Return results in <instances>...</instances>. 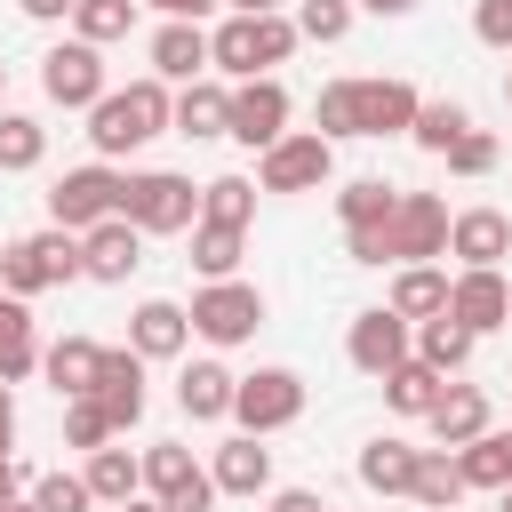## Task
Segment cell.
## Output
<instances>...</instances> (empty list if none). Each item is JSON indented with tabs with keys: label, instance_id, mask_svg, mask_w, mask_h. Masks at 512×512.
Masks as SVG:
<instances>
[{
	"label": "cell",
	"instance_id": "cell-36",
	"mask_svg": "<svg viewBox=\"0 0 512 512\" xmlns=\"http://www.w3.org/2000/svg\"><path fill=\"white\" fill-rule=\"evenodd\" d=\"M48 160V128L32 120V112H8L0 104V176H24V168H40Z\"/></svg>",
	"mask_w": 512,
	"mask_h": 512
},
{
	"label": "cell",
	"instance_id": "cell-26",
	"mask_svg": "<svg viewBox=\"0 0 512 512\" xmlns=\"http://www.w3.org/2000/svg\"><path fill=\"white\" fill-rule=\"evenodd\" d=\"M416 456H424V448H408V440L376 432V440L360 448V488H368V496H408V480H416Z\"/></svg>",
	"mask_w": 512,
	"mask_h": 512
},
{
	"label": "cell",
	"instance_id": "cell-46",
	"mask_svg": "<svg viewBox=\"0 0 512 512\" xmlns=\"http://www.w3.org/2000/svg\"><path fill=\"white\" fill-rule=\"evenodd\" d=\"M264 512H336V504H328L320 488H272V496H264Z\"/></svg>",
	"mask_w": 512,
	"mask_h": 512
},
{
	"label": "cell",
	"instance_id": "cell-52",
	"mask_svg": "<svg viewBox=\"0 0 512 512\" xmlns=\"http://www.w3.org/2000/svg\"><path fill=\"white\" fill-rule=\"evenodd\" d=\"M16 448V408H0V456Z\"/></svg>",
	"mask_w": 512,
	"mask_h": 512
},
{
	"label": "cell",
	"instance_id": "cell-9",
	"mask_svg": "<svg viewBox=\"0 0 512 512\" xmlns=\"http://www.w3.org/2000/svg\"><path fill=\"white\" fill-rule=\"evenodd\" d=\"M384 248H392V264L448 256V200L440 192H400L392 200V224H384Z\"/></svg>",
	"mask_w": 512,
	"mask_h": 512
},
{
	"label": "cell",
	"instance_id": "cell-18",
	"mask_svg": "<svg viewBox=\"0 0 512 512\" xmlns=\"http://www.w3.org/2000/svg\"><path fill=\"white\" fill-rule=\"evenodd\" d=\"M208 480H216V496H272V448L248 440V432H232L208 456Z\"/></svg>",
	"mask_w": 512,
	"mask_h": 512
},
{
	"label": "cell",
	"instance_id": "cell-37",
	"mask_svg": "<svg viewBox=\"0 0 512 512\" xmlns=\"http://www.w3.org/2000/svg\"><path fill=\"white\" fill-rule=\"evenodd\" d=\"M312 136H328V144L360 136V80H328V88H320V104H312Z\"/></svg>",
	"mask_w": 512,
	"mask_h": 512
},
{
	"label": "cell",
	"instance_id": "cell-28",
	"mask_svg": "<svg viewBox=\"0 0 512 512\" xmlns=\"http://www.w3.org/2000/svg\"><path fill=\"white\" fill-rule=\"evenodd\" d=\"M40 368V336H32V304L0 296V384H24Z\"/></svg>",
	"mask_w": 512,
	"mask_h": 512
},
{
	"label": "cell",
	"instance_id": "cell-30",
	"mask_svg": "<svg viewBox=\"0 0 512 512\" xmlns=\"http://www.w3.org/2000/svg\"><path fill=\"white\" fill-rule=\"evenodd\" d=\"M440 392H448V376H440V368H424L416 352L384 376V408H392V416H416V424L432 416V400H440Z\"/></svg>",
	"mask_w": 512,
	"mask_h": 512
},
{
	"label": "cell",
	"instance_id": "cell-35",
	"mask_svg": "<svg viewBox=\"0 0 512 512\" xmlns=\"http://www.w3.org/2000/svg\"><path fill=\"white\" fill-rule=\"evenodd\" d=\"M472 344H480V336H464V328H456L448 312L416 320V360H424V368H440V376H456V368L472 360Z\"/></svg>",
	"mask_w": 512,
	"mask_h": 512
},
{
	"label": "cell",
	"instance_id": "cell-6",
	"mask_svg": "<svg viewBox=\"0 0 512 512\" xmlns=\"http://www.w3.org/2000/svg\"><path fill=\"white\" fill-rule=\"evenodd\" d=\"M184 320H192V336H208L216 352H224V344H248V336L264 328V288H256V280H208V288L184 304Z\"/></svg>",
	"mask_w": 512,
	"mask_h": 512
},
{
	"label": "cell",
	"instance_id": "cell-2",
	"mask_svg": "<svg viewBox=\"0 0 512 512\" xmlns=\"http://www.w3.org/2000/svg\"><path fill=\"white\" fill-rule=\"evenodd\" d=\"M288 56H296V24L288 16H224L208 32V72H224V80H264Z\"/></svg>",
	"mask_w": 512,
	"mask_h": 512
},
{
	"label": "cell",
	"instance_id": "cell-20",
	"mask_svg": "<svg viewBox=\"0 0 512 512\" xmlns=\"http://www.w3.org/2000/svg\"><path fill=\"white\" fill-rule=\"evenodd\" d=\"M152 80H168V88L208 80V32L200 24H160L152 32Z\"/></svg>",
	"mask_w": 512,
	"mask_h": 512
},
{
	"label": "cell",
	"instance_id": "cell-19",
	"mask_svg": "<svg viewBox=\"0 0 512 512\" xmlns=\"http://www.w3.org/2000/svg\"><path fill=\"white\" fill-rule=\"evenodd\" d=\"M424 424H432V440H440V448H472L496 416H488V392H480V384H456V376H448V392L432 400V416H424Z\"/></svg>",
	"mask_w": 512,
	"mask_h": 512
},
{
	"label": "cell",
	"instance_id": "cell-50",
	"mask_svg": "<svg viewBox=\"0 0 512 512\" xmlns=\"http://www.w3.org/2000/svg\"><path fill=\"white\" fill-rule=\"evenodd\" d=\"M288 0H232V16H280Z\"/></svg>",
	"mask_w": 512,
	"mask_h": 512
},
{
	"label": "cell",
	"instance_id": "cell-38",
	"mask_svg": "<svg viewBox=\"0 0 512 512\" xmlns=\"http://www.w3.org/2000/svg\"><path fill=\"white\" fill-rule=\"evenodd\" d=\"M464 128H472V112H464L456 96H424V104H416V120H408V136H416L424 152H448Z\"/></svg>",
	"mask_w": 512,
	"mask_h": 512
},
{
	"label": "cell",
	"instance_id": "cell-29",
	"mask_svg": "<svg viewBox=\"0 0 512 512\" xmlns=\"http://www.w3.org/2000/svg\"><path fill=\"white\" fill-rule=\"evenodd\" d=\"M392 312L416 328V320H432V312H448V272L440 264H400L392 272Z\"/></svg>",
	"mask_w": 512,
	"mask_h": 512
},
{
	"label": "cell",
	"instance_id": "cell-57",
	"mask_svg": "<svg viewBox=\"0 0 512 512\" xmlns=\"http://www.w3.org/2000/svg\"><path fill=\"white\" fill-rule=\"evenodd\" d=\"M0 96H8V64H0Z\"/></svg>",
	"mask_w": 512,
	"mask_h": 512
},
{
	"label": "cell",
	"instance_id": "cell-21",
	"mask_svg": "<svg viewBox=\"0 0 512 512\" xmlns=\"http://www.w3.org/2000/svg\"><path fill=\"white\" fill-rule=\"evenodd\" d=\"M416 104H424V96H416L400 72H384V80H360V136H408Z\"/></svg>",
	"mask_w": 512,
	"mask_h": 512
},
{
	"label": "cell",
	"instance_id": "cell-15",
	"mask_svg": "<svg viewBox=\"0 0 512 512\" xmlns=\"http://www.w3.org/2000/svg\"><path fill=\"white\" fill-rule=\"evenodd\" d=\"M88 400L104 408V424H112V432H128V424L144 416V360H136L128 344H104V360H96V384H88Z\"/></svg>",
	"mask_w": 512,
	"mask_h": 512
},
{
	"label": "cell",
	"instance_id": "cell-40",
	"mask_svg": "<svg viewBox=\"0 0 512 512\" xmlns=\"http://www.w3.org/2000/svg\"><path fill=\"white\" fill-rule=\"evenodd\" d=\"M240 240H248V232L192 224V264H200V280H232V272H240Z\"/></svg>",
	"mask_w": 512,
	"mask_h": 512
},
{
	"label": "cell",
	"instance_id": "cell-1",
	"mask_svg": "<svg viewBox=\"0 0 512 512\" xmlns=\"http://www.w3.org/2000/svg\"><path fill=\"white\" fill-rule=\"evenodd\" d=\"M168 80H128V88H104L96 104H88V144H96V160H120V152H144L152 136H168Z\"/></svg>",
	"mask_w": 512,
	"mask_h": 512
},
{
	"label": "cell",
	"instance_id": "cell-51",
	"mask_svg": "<svg viewBox=\"0 0 512 512\" xmlns=\"http://www.w3.org/2000/svg\"><path fill=\"white\" fill-rule=\"evenodd\" d=\"M360 8H368V16H408L416 0H360Z\"/></svg>",
	"mask_w": 512,
	"mask_h": 512
},
{
	"label": "cell",
	"instance_id": "cell-11",
	"mask_svg": "<svg viewBox=\"0 0 512 512\" xmlns=\"http://www.w3.org/2000/svg\"><path fill=\"white\" fill-rule=\"evenodd\" d=\"M40 88H48V104H64V112H88L112 80H104V48H88V40H56L48 56H40Z\"/></svg>",
	"mask_w": 512,
	"mask_h": 512
},
{
	"label": "cell",
	"instance_id": "cell-5",
	"mask_svg": "<svg viewBox=\"0 0 512 512\" xmlns=\"http://www.w3.org/2000/svg\"><path fill=\"white\" fill-rule=\"evenodd\" d=\"M120 168L112 160H88V168H64L56 184H48V224L56 232H96L104 216H120Z\"/></svg>",
	"mask_w": 512,
	"mask_h": 512
},
{
	"label": "cell",
	"instance_id": "cell-49",
	"mask_svg": "<svg viewBox=\"0 0 512 512\" xmlns=\"http://www.w3.org/2000/svg\"><path fill=\"white\" fill-rule=\"evenodd\" d=\"M16 488H24V472H16V456H0V504H8Z\"/></svg>",
	"mask_w": 512,
	"mask_h": 512
},
{
	"label": "cell",
	"instance_id": "cell-22",
	"mask_svg": "<svg viewBox=\"0 0 512 512\" xmlns=\"http://www.w3.org/2000/svg\"><path fill=\"white\" fill-rule=\"evenodd\" d=\"M224 112H232V88L224 80H184L176 96H168V128L176 136H224Z\"/></svg>",
	"mask_w": 512,
	"mask_h": 512
},
{
	"label": "cell",
	"instance_id": "cell-43",
	"mask_svg": "<svg viewBox=\"0 0 512 512\" xmlns=\"http://www.w3.org/2000/svg\"><path fill=\"white\" fill-rule=\"evenodd\" d=\"M104 440H120L112 424H104V408L80 392V400H64V448H104Z\"/></svg>",
	"mask_w": 512,
	"mask_h": 512
},
{
	"label": "cell",
	"instance_id": "cell-10",
	"mask_svg": "<svg viewBox=\"0 0 512 512\" xmlns=\"http://www.w3.org/2000/svg\"><path fill=\"white\" fill-rule=\"evenodd\" d=\"M408 352H416V328H408L392 304H368V312H352V328H344V360H352L360 376H376V384H384V376H392Z\"/></svg>",
	"mask_w": 512,
	"mask_h": 512
},
{
	"label": "cell",
	"instance_id": "cell-55",
	"mask_svg": "<svg viewBox=\"0 0 512 512\" xmlns=\"http://www.w3.org/2000/svg\"><path fill=\"white\" fill-rule=\"evenodd\" d=\"M496 512H512V488H504V496H496Z\"/></svg>",
	"mask_w": 512,
	"mask_h": 512
},
{
	"label": "cell",
	"instance_id": "cell-34",
	"mask_svg": "<svg viewBox=\"0 0 512 512\" xmlns=\"http://www.w3.org/2000/svg\"><path fill=\"white\" fill-rule=\"evenodd\" d=\"M392 200H400V192H392L384 176H352V184L336 192V216H344V232H384V224H392Z\"/></svg>",
	"mask_w": 512,
	"mask_h": 512
},
{
	"label": "cell",
	"instance_id": "cell-53",
	"mask_svg": "<svg viewBox=\"0 0 512 512\" xmlns=\"http://www.w3.org/2000/svg\"><path fill=\"white\" fill-rule=\"evenodd\" d=\"M0 512H40V504H32V496H8V504H0Z\"/></svg>",
	"mask_w": 512,
	"mask_h": 512
},
{
	"label": "cell",
	"instance_id": "cell-47",
	"mask_svg": "<svg viewBox=\"0 0 512 512\" xmlns=\"http://www.w3.org/2000/svg\"><path fill=\"white\" fill-rule=\"evenodd\" d=\"M136 8H160V24H200V16L224 8V0H136Z\"/></svg>",
	"mask_w": 512,
	"mask_h": 512
},
{
	"label": "cell",
	"instance_id": "cell-23",
	"mask_svg": "<svg viewBox=\"0 0 512 512\" xmlns=\"http://www.w3.org/2000/svg\"><path fill=\"white\" fill-rule=\"evenodd\" d=\"M232 368L224 360H184V376H176V408L192 416V424H216V416H232Z\"/></svg>",
	"mask_w": 512,
	"mask_h": 512
},
{
	"label": "cell",
	"instance_id": "cell-39",
	"mask_svg": "<svg viewBox=\"0 0 512 512\" xmlns=\"http://www.w3.org/2000/svg\"><path fill=\"white\" fill-rule=\"evenodd\" d=\"M128 24H136V0H80L72 8V40H88V48L128 40Z\"/></svg>",
	"mask_w": 512,
	"mask_h": 512
},
{
	"label": "cell",
	"instance_id": "cell-33",
	"mask_svg": "<svg viewBox=\"0 0 512 512\" xmlns=\"http://www.w3.org/2000/svg\"><path fill=\"white\" fill-rule=\"evenodd\" d=\"M248 216H256V176H208L200 184V224L248 232Z\"/></svg>",
	"mask_w": 512,
	"mask_h": 512
},
{
	"label": "cell",
	"instance_id": "cell-48",
	"mask_svg": "<svg viewBox=\"0 0 512 512\" xmlns=\"http://www.w3.org/2000/svg\"><path fill=\"white\" fill-rule=\"evenodd\" d=\"M16 8H24V16H32V24H64V16H72V8H80V0H16Z\"/></svg>",
	"mask_w": 512,
	"mask_h": 512
},
{
	"label": "cell",
	"instance_id": "cell-56",
	"mask_svg": "<svg viewBox=\"0 0 512 512\" xmlns=\"http://www.w3.org/2000/svg\"><path fill=\"white\" fill-rule=\"evenodd\" d=\"M0 408H16V400H8V384H0Z\"/></svg>",
	"mask_w": 512,
	"mask_h": 512
},
{
	"label": "cell",
	"instance_id": "cell-14",
	"mask_svg": "<svg viewBox=\"0 0 512 512\" xmlns=\"http://www.w3.org/2000/svg\"><path fill=\"white\" fill-rule=\"evenodd\" d=\"M448 320H456L464 336L512 328V280H504V272H456V280H448Z\"/></svg>",
	"mask_w": 512,
	"mask_h": 512
},
{
	"label": "cell",
	"instance_id": "cell-17",
	"mask_svg": "<svg viewBox=\"0 0 512 512\" xmlns=\"http://www.w3.org/2000/svg\"><path fill=\"white\" fill-rule=\"evenodd\" d=\"M184 344H192V320H184V304H168V296H144V304L128 312V352H136V360H184Z\"/></svg>",
	"mask_w": 512,
	"mask_h": 512
},
{
	"label": "cell",
	"instance_id": "cell-32",
	"mask_svg": "<svg viewBox=\"0 0 512 512\" xmlns=\"http://www.w3.org/2000/svg\"><path fill=\"white\" fill-rule=\"evenodd\" d=\"M456 472H464V488H488V496H504L512 488V432H480L472 448H456Z\"/></svg>",
	"mask_w": 512,
	"mask_h": 512
},
{
	"label": "cell",
	"instance_id": "cell-4",
	"mask_svg": "<svg viewBox=\"0 0 512 512\" xmlns=\"http://www.w3.org/2000/svg\"><path fill=\"white\" fill-rule=\"evenodd\" d=\"M120 216H128L144 240H160V232H192V224H200V184L176 176V168H136V176L120 184Z\"/></svg>",
	"mask_w": 512,
	"mask_h": 512
},
{
	"label": "cell",
	"instance_id": "cell-12",
	"mask_svg": "<svg viewBox=\"0 0 512 512\" xmlns=\"http://www.w3.org/2000/svg\"><path fill=\"white\" fill-rule=\"evenodd\" d=\"M224 136L248 144V152H272L288 136V88L264 72V80H240L232 88V112H224Z\"/></svg>",
	"mask_w": 512,
	"mask_h": 512
},
{
	"label": "cell",
	"instance_id": "cell-41",
	"mask_svg": "<svg viewBox=\"0 0 512 512\" xmlns=\"http://www.w3.org/2000/svg\"><path fill=\"white\" fill-rule=\"evenodd\" d=\"M296 40H320V48H336L344 32H352V0H296Z\"/></svg>",
	"mask_w": 512,
	"mask_h": 512
},
{
	"label": "cell",
	"instance_id": "cell-8",
	"mask_svg": "<svg viewBox=\"0 0 512 512\" xmlns=\"http://www.w3.org/2000/svg\"><path fill=\"white\" fill-rule=\"evenodd\" d=\"M336 176V144L312 128H288L272 152H256V192H320Z\"/></svg>",
	"mask_w": 512,
	"mask_h": 512
},
{
	"label": "cell",
	"instance_id": "cell-58",
	"mask_svg": "<svg viewBox=\"0 0 512 512\" xmlns=\"http://www.w3.org/2000/svg\"><path fill=\"white\" fill-rule=\"evenodd\" d=\"M504 104H512V72H504Z\"/></svg>",
	"mask_w": 512,
	"mask_h": 512
},
{
	"label": "cell",
	"instance_id": "cell-54",
	"mask_svg": "<svg viewBox=\"0 0 512 512\" xmlns=\"http://www.w3.org/2000/svg\"><path fill=\"white\" fill-rule=\"evenodd\" d=\"M120 512H160V504H152V496H128V504H120Z\"/></svg>",
	"mask_w": 512,
	"mask_h": 512
},
{
	"label": "cell",
	"instance_id": "cell-25",
	"mask_svg": "<svg viewBox=\"0 0 512 512\" xmlns=\"http://www.w3.org/2000/svg\"><path fill=\"white\" fill-rule=\"evenodd\" d=\"M96 360H104V344H88V336H56V344H40V376L56 384V400H80V392L96 384Z\"/></svg>",
	"mask_w": 512,
	"mask_h": 512
},
{
	"label": "cell",
	"instance_id": "cell-42",
	"mask_svg": "<svg viewBox=\"0 0 512 512\" xmlns=\"http://www.w3.org/2000/svg\"><path fill=\"white\" fill-rule=\"evenodd\" d=\"M32 504H40V512H96V496H88L80 472H40V480H32Z\"/></svg>",
	"mask_w": 512,
	"mask_h": 512
},
{
	"label": "cell",
	"instance_id": "cell-27",
	"mask_svg": "<svg viewBox=\"0 0 512 512\" xmlns=\"http://www.w3.org/2000/svg\"><path fill=\"white\" fill-rule=\"evenodd\" d=\"M472 488H464V472H456V448H424L416 456V480H408V504L416 512H456Z\"/></svg>",
	"mask_w": 512,
	"mask_h": 512
},
{
	"label": "cell",
	"instance_id": "cell-3",
	"mask_svg": "<svg viewBox=\"0 0 512 512\" xmlns=\"http://www.w3.org/2000/svg\"><path fill=\"white\" fill-rule=\"evenodd\" d=\"M64 280H80V232H16L8 248H0V296H40V288H64Z\"/></svg>",
	"mask_w": 512,
	"mask_h": 512
},
{
	"label": "cell",
	"instance_id": "cell-13",
	"mask_svg": "<svg viewBox=\"0 0 512 512\" xmlns=\"http://www.w3.org/2000/svg\"><path fill=\"white\" fill-rule=\"evenodd\" d=\"M448 256H456L464 272H504V256H512V216H504V208H456V216H448Z\"/></svg>",
	"mask_w": 512,
	"mask_h": 512
},
{
	"label": "cell",
	"instance_id": "cell-24",
	"mask_svg": "<svg viewBox=\"0 0 512 512\" xmlns=\"http://www.w3.org/2000/svg\"><path fill=\"white\" fill-rule=\"evenodd\" d=\"M136 464H144V496H152V504H176L184 488H200V480H208V464H192V448H184V440H152Z\"/></svg>",
	"mask_w": 512,
	"mask_h": 512
},
{
	"label": "cell",
	"instance_id": "cell-16",
	"mask_svg": "<svg viewBox=\"0 0 512 512\" xmlns=\"http://www.w3.org/2000/svg\"><path fill=\"white\" fill-rule=\"evenodd\" d=\"M136 264H144V232H136L128 216H104L96 232H80V280H104V288H120Z\"/></svg>",
	"mask_w": 512,
	"mask_h": 512
},
{
	"label": "cell",
	"instance_id": "cell-45",
	"mask_svg": "<svg viewBox=\"0 0 512 512\" xmlns=\"http://www.w3.org/2000/svg\"><path fill=\"white\" fill-rule=\"evenodd\" d=\"M472 32H480V48L512 56V0H472Z\"/></svg>",
	"mask_w": 512,
	"mask_h": 512
},
{
	"label": "cell",
	"instance_id": "cell-44",
	"mask_svg": "<svg viewBox=\"0 0 512 512\" xmlns=\"http://www.w3.org/2000/svg\"><path fill=\"white\" fill-rule=\"evenodd\" d=\"M440 160H448V176H488V168H496V136H488V128H464Z\"/></svg>",
	"mask_w": 512,
	"mask_h": 512
},
{
	"label": "cell",
	"instance_id": "cell-31",
	"mask_svg": "<svg viewBox=\"0 0 512 512\" xmlns=\"http://www.w3.org/2000/svg\"><path fill=\"white\" fill-rule=\"evenodd\" d=\"M80 480H88L96 504H128V496H144V464H136L128 448H112V440L88 448V472H80Z\"/></svg>",
	"mask_w": 512,
	"mask_h": 512
},
{
	"label": "cell",
	"instance_id": "cell-7",
	"mask_svg": "<svg viewBox=\"0 0 512 512\" xmlns=\"http://www.w3.org/2000/svg\"><path fill=\"white\" fill-rule=\"evenodd\" d=\"M296 416H304V376H296V368H256V376L232 384V424H240L248 440L288 432Z\"/></svg>",
	"mask_w": 512,
	"mask_h": 512
}]
</instances>
